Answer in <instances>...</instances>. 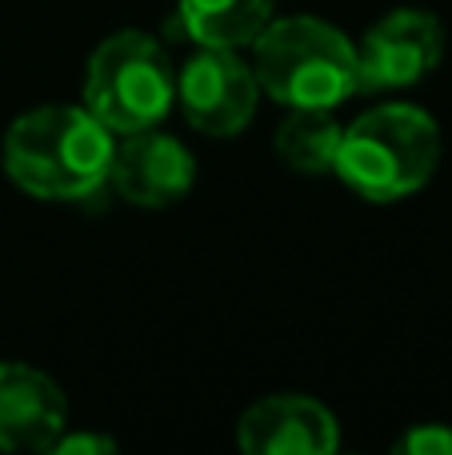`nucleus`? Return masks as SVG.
<instances>
[{
    "mask_svg": "<svg viewBox=\"0 0 452 455\" xmlns=\"http://www.w3.org/2000/svg\"><path fill=\"white\" fill-rule=\"evenodd\" d=\"M117 132L85 104H36L8 124L0 160L4 176L32 200L80 204L109 188Z\"/></svg>",
    "mask_w": 452,
    "mask_h": 455,
    "instance_id": "obj_1",
    "label": "nucleus"
},
{
    "mask_svg": "<svg viewBox=\"0 0 452 455\" xmlns=\"http://www.w3.org/2000/svg\"><path fill=\"white\" fill-rule=\"evenodd\" d=\"M440 164V124L421 104H376L344 124L333 176L368 204H397L421 192Z\"/></svg>",
    "mask_w": 452,
    "mask_h": 455,
    "instance_id": "obj_2",
    "label": "nucleus"
},
{
    "mask_svg": "<svg viewBox=\"0 0 452 455\" xmlns=\"http://www.w3.org/2000/svg\"><path fill=\"white\" fill-rule=\"evenodd\" d=\"M261 92L285 108H341L357 96V44L320 16H272L253 40Z\"/></svg>",
    "mask_w": 452,
    "mask_h": 455,
    "instance_id": "obj_3",
    "label": "nucleus"
},
{
    "mask_svg": "<svg viewBox=\"0 0 452 455\" xmlns=\"http://www.w3.org/2000/svg\"><path fill=\"white\" fill-rule=\"evenodd\" d=\"M80 104L117 136L157 128L176 104V68L168 48L141 28L104 36L85 64Z\"/></svg>",
    "mask_w": 452,
    "mask_h": 455,
    "instance_id": "obj_4",
    "label": "nucleus"
},
{
    "mask_svg": "<svg viewBox=\"0 0 452 455\" xmlns=\"http://www.w3.org/2000/svg\"><path fill=\"white\" fill-rule=\"evenodd\" d=\"M176 104L197 132L213 140L240 136L261 104V80L253 72V60H245L240 48L197 44V52L176 68Z\"/></svg>",
    "mask_w": 452,
    "mask_h": 455,
    "instance_id": "obj_5",
    "label": "nucleus"
},
{
    "mask_svg": "<svg viewBox=\"0 0 452 455\" xmlns=\"http://www.w3.org/2000/svg\"><path fill=\"white\" fill-rule=\"evenodd\" d=\"M445 60V24L424 8L381 16L357 44V92H397L421 84Z\"/></svg>",
    "mask_w": 452,
    "mask_h": 455,
    "instance_id": "obj_6",
    "label": "nucleus"
},
{
    "mask_svg": "<svg viewBox=\"0 0 452 455\" xmlns=\"http://www.w3.org/2000/svg\"><path fill=\"white\" fill-rule=\"evenodd\" d=\"M197 184V160L176 136L157 128L125 132L112 144L109 188L133 208H173Z\"/></svg>",
    "mask_w": 452,
    "mask_h": 455,
    "instance_id": "obj_7",
    "label": "nucleus"
},
{
    "mask_svg": "<svg viewBox=\"0 0 452 455\" xmlns=\"http://www.w3.org/2000/svg\"><path fill=\"white\" fill-rule=\"evenodd\" d=\"M237 443L248 455H333L341 451V424L312 395L277 392L240 416Z\"/></svg>",
    "mask_w": 452,
    "mask_h": 455,
    "instance_id": "obj_8",
    "label": "nucleus"
},
{
    "mask_svg": "<svg viewBox=\"0 0 452 455\" xmlns=\"http://www.w3.org/2000/svg\"><path fill=\"white\" fill-rule=\"evenodd\" d=\"M69 432V400L48 371L0 360V451H52Z\"/></svg>",
    "mask_w": 452,
    "mask_h": 455,
    "instance_id": "obj_9",
    "label": "nucleus"
},
{
    "mask_svg": "<svg viewBox=\"0 0 452 455\" xmlns=\"http://www.w3.org/2000/svg\"><path fill=\"white\" fill-rule=\"evenodd\" d=\"M272 16H277V0H176V20L184 36L208 48L245 52Z\"/></svg>",
    "mask_w": 452,
    "mask_h": 455,
    "instance_id": "obj_10",
    "label": "nucleus"
},
{
    "mask_svg": "<svg viewBox=\"0 0 452 455\" xmlns=\"http://www.w3.org/2000/svg\"><path fill=\"white\" fill-rule=\"evenodd\" d=\"M344 124L333 108H288L285 124L277 128V156L296 176H325L336 164Z\"/></svg>",
    "mask_w": 452,
    "mask_h": 455,
    "instance_id": "obj_11",
    "label": "nucleus"
},
{
    "mask_svg": "<svg viewBox=\"0 0 452 455\" xmlns=\"http://www.w3.org/2000/svg\"><path fill=\"white\" fill-rule=\"evenodd\" d=\"M397 455H452V427L448 424H413L392 440Z\"/></svg>",
    "mask_w": 452,
    "mask_h": 455,
    "instance_id": "obj_12",
    "label": "nucleus"
},
{
    "mask_svg": "<svg viewBox=\"0 0 452 455\" xmlns=\"http://www.w3.org/2000/svg\"><path fill=\"white\" fill-rule=\"evenodd\" d=\"M56 455H104V451H117V440H109V435H96V432H64L61 440H56Z\"/></svg>",
    "mask_w": 452,
    "mask_h": 455,
    "instance_id": "obj_13",
    "label": "nucleus"
}]
</instances>
